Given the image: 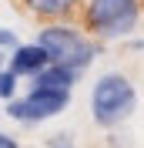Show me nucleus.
Instances as JSON below:
<instances>
[{"instance_id": "obj_2", "label": "nucleus", "mask_w": 144, "mask_h": 148, "mask_svg": "<svg viewBox=\"0 0 144 148\" xmlns=\"http://www.w3.org/2000/svg\"><path fill=\"white\" fill-rule=\"evenodd\" d=\"M37 44L47 47V54L50 61H60V64H71L77 71H87L94 64V57L101 54V40L97 37H90L87 30L74 27L67 20H50L44 27L37 30Z\"/></svg>"}, {"instance_id": "obj_12", "label": "nucleus", "mask_w": 144, "mask_h": 148, "mask_svg": "<svg viewBox=\"0 0 144 148\" xmlns=\"http://www.w3.org/2000/svg\"><path fill=\"white\" fill-rule=\"evenodd\" d=\"M3 67H7V57H3V51H0V71H3Z\"/></svg>"}, {"instance_id": "obj_10", "label": "nucleus", "mask_w": 144, "mask_h": 148, "mask_svg": "<svg viewBox=\"0 0 144 148\" xmlns=\"http://www.w3.org/2000/svg\"><path fill=\"white\" fill-rule=\"evenodd\" d=\"M14 47H17V34L7 30V27H0V51H14Z\"/></svg>"}, {"instance_id": "obj_5", "label": "nucleus", "mask_w": 144, "mask_h": 148, "mask_svg": "<svg viewBox=\"0 0 144 148\" xmlns=\"http://www.w3.org/2000/svg\"><path fill=\"white\" fill-rule=\"evenodd\" d=\"M47 64H50V54H47V47H40L37 40L34 44H17L10 51V57H7V67L17 74V77H37Z\"/></svg>"}, {"instance_id": "obj_11", "label": "nucleus", "mask_w": 144, "mask_h": 148, "mask_svg": "<svg viewBox=\"0 0 144 148\" xmlns=\"http://www.w3.org/2000/svg\"><path fill=\"white\" fill-rule=\"evenodd\" d=\"M0 148H20V145H17V138H10L7 131H0Z\"/></svg>"}, {"instance_id": "obj_9", "label": "nucleus", "mask_w": 144, "mask_h": 148, "mask_svg": "<svg viewBox=\"0 0 144 148\" xmlns=\"http://www.w3.org/2000/svg\"><path fill=\"white\" fill-rule=\"evenodd\" d=\"M47 148H77V145H74L71 135H64V131H60V135H50V138H47Z\"/></svg>"}, {"instance_id": "obj_3", "label": "nucleus", "mask_w": 144, "mask_h": 148, "mask_svg": "<svg viewBox=\"0 0 144 148\" xmlns=\"http://www.w3.org/2000/svg\"><path fill=\"white\" fill-rule=\"evenodd\" d=\"M141 0H87L81 7V24L97 40L131 37L141 24Z\"/></svg>"}, {"instance_id": "obj_1", "label": "nucleus", "mask_w": 144, "mask_h": 148, "mask_svg": "<svg viewBox=\"0 0 144 148\" xmlns=\"http://www.w3.org/2000/svg\"><path fill=\"white\" fill-rule=\"evenodd\" d=\"M137 111V88L121 71L101 74L90 88V118L101 128H117Z\"/></svg>"}, {"instance_id": "obj_8", "label": "nucleus", "mask_w": 144, "mask_h": 148, "mask_svg": "<svg viewBox=\"0 0 144 148\" xmlns=\"http://www.w3.org/2000/svg\"><path fill=\"white\" fill-rule=\"evenodd\" d=\"M17 84H20V77L10 71V67H3V71H0V98H3V101L17 98Z\"/></svg>"}, {"instance_id": "obj_6", "label": "nucleus", "mask_w": 144, "mask_h": 148, "mask_svg": "<svg viewBox=\"0 0 144 148\" xmlns=\"http://www.w3.org/2000/svg\"><path fill=\"white\" fill-rule=\"evenodd\" d=\"M24 7H27V14H34V17L40 20H71L77 10L84 7L81 0H20Z\"/></svg>"}, {"instance_id": "obj_4", "label": "nucleus", "mask_w": 144, "mask_h": 148, "mask_svg": "<svg viewBox=\"0 0 144 148\" xmlns=\"http://www.w3.org/2000/svg\"><path fill=\"white\" fill-rule=\"evenodd\" d=\"M71 104V91H57V88H44V84H30V91L24 98H10L7 114L24 125H37V121L57 118L60 111Z\"/></svg>"}, {"instance_id": "obj_7", "label": "nucleus", "mask_w": 144, "mask_h": 148, "mask_svg": "<svg viewBox=\"0 0 144 148\" xmlns=\"http://www.w3.org/2000/svg\"><path fill=\"white\" fill-rule=\"evenodd\" d=\"M81 71L71 64H60V61H50L44 71L34 77V84H44V88H57V91H74V84H77Z\"/></svg>"}]
</instances>
